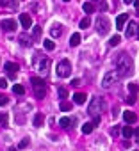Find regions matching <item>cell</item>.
I'll list each match as a JSON object with an SVG mask.
<instances>
[{
  "label": "cell",
  "mask_w": 139,
  "mask_h": 151,
  "mask_svg": "<svg viewBox=\"0 0 139 151\" xmlns=\"http://www.w3.org/2000/svg\"><path fill=\"white\" fill-rule=\"evenodd\" d=\"M116 70L121 77H130L134 73V60L127 53H120L116 59Z\"/></svg>",
  "instance_id": "cell-1"
},
{
  "label": "cell",
  "mask_w": 139,
  "mask_h": 151,
  "mask_svg": "<svg viewBox=\"0 0 139 151\" xmlns=\"http://www.w3.org/2000/svg\"><path fill=\"white\" fill-rule=\"evenodd\" d=\"M105 100L104 98H93L91 100V103H89V107H87V114L89 116H93V117H95V116H100L104 110H105Z\"/></svg>",
  "instance_id": "cell-2"
},
{
  "label": "cell",
  "mask_w": 139,
  "mask_h": 151,
  "mask_svg": "<svg viewBox=\"0 0 139 151\" xmlns=\"http://www.w3.org/2000/svg\"><path fill=\"white\" fill-rule=\"evenodd\" d=\"M120 78H121V75L118 73V70L109 71V73L104 77V80H102V87H104V89H111V87H112V85L118 82Z\"/></svg>",
  "instance_id": "cell-3"
},
{
  "label": "cell",
  "mask_w": 139,
  "mask_h": 151,
  "mask_svg": "<svg viewBox=\"0 0 139 151\" xmlns=\"http://www.w3.org/2000/svg\"><path fill=\"white\" fill-rule=\"evenodd\" d=\"M30 82H32V87H34V94H36V98H38V100H43L45 94H46V87H45L43 78L34 77V78H30Z\"/></svg>",
  "instance_id": "cell-4"
},
{
  "label": "cell",
  "mask_w": 139,
  "mask_h": 151,
  "mask_svg": "<svg viewBox=\"0 0 139 151\" xmlns=\"http://www.w3.org/2000/svg\"><path fill=\"white\" fill-rule=\"evenodd\" d=\"M57 75L61 78H68L70 75H72V62H70L68 59H62L57 64Z\"/></svg>",
  "instance_id": "cell-5"
},
{
  "label": "cell",
  "mask_w": 139,
  "mask_h": 151,
  "mask_svg": "<svg viewBox=\"0 0 139 151\" xmlns=\"http://www.w3.org/2000/svg\"><path fill=\"white\" fill-rule=\"evenodd\" d=\"M109 30H111V21H109L105 16H100V18L96 20V32H98L100 36H105Z\"/></svg>",
  "instance_id": "cell-6"
},
{
  "label": "cell",
  "mask_w": 139,
  "mask_h": 151,
  "mask_svg": "<svg viewBox=\"0 0 139 151\" xmlns=\"http://www.w3.org/2000/svg\"><path fill=\"white\" fill-rule=\"evenodd\" d=\"M48 66H50V60H48V59H43V60H38V62H36L38 71H39V73H43V75L48 73Z\"/></svg>",
  "instance_id": "cell-7"
},
{
  "label": "cell",
  "mask_w": 139,
  "mask_h": 151,
  "mask_svg": "<svg viewBox=\"0 0 139 151\" xmlns=\"http://www.w3.org/2000/svg\"><path fill=\"white\" fill-rule=\"evenodd\" d=\"M20 23H21L23 29H27V30H29V29L32 27V18H30L29 14H21V16H20Z\"/></svg>",
  "instance_id": "cell-8"
},
{
  "label": "cell",
  "mask_w": 139,
  "mask_h": 151,
  "mask_svg": "<svg viewBox=\"0 0 139 151\" xmlns=\"http://www.w3.org/2000/svg\"><path fill=\"white\" fill-rule=\"evenodd\" d=\"M127 20H128V14H120L118 18H116V29H118V30H123Z\"/></svg>",
  "instance_id": "cell-9"
},
{
  "label": "cell",
  "mask_w": 139,
  "mask_h": 151,
  "mask_svg": "<svg viewBox=\"0 0 139 151\" xmlns=\"http://www.w3.org/2000/svg\"><path fill=\"white\" fill-rule=\"evenodd\" d=\"M0 27H2L4 30H7V32H11V30L16 29V21L14 20H4L2 23H0Z\"/></svg>",
  "instance_id": "cell-10"
},
{
  "label": "cell",
  "mask_w": 139,
  "mask_h": 151,
  "mask_svg": "<svg viewBox=\"0 0 139 151\" xmlns=\"http://www.w3.org/2000/svg\"><path fill=\"white\" fill-rule=\"evenodd\" d=\"M123 119L128 123V124H132V123H135L137 121V116L134 114V112H130V110H127V112H123Z\"/></svg>",
  "instance_id": "cell-11"
},
{
  "label": "cell",
  "mask_w": 139,
  "mask_h": 151,
  "mask_svg": "<svg viewBox=\"0 0 139 151\" xmlns=\"http://www.w3.org/2000/svg\"><path fill=\"white\" fill-rule=\"evenodd\" d=\"M20 45H21V46H30V45H32V39H30L27 34H21V36H20Z\"/></svg>",
  "instance_id": "cell-12"
},
{
  "label": "cell",
  "mask_w": 139,
  "mask_h": 151,
  "mask_svg": "<svg viewBox=\"0 0 139 151\" xmlns=\"http://www.w3.org/2000/svg\"><path fill=\"white\" fill-rule=\"evenodd\" d=\"M73 101H75L77 105L86 103V94H84V93H75V94H73Z\"/></svg>",
  "instance_id": "cell-13"
},
{
  "label": "cell",
  "mask_w": 139,
  "mask_h": 151,
  "mask_svg": "<svg viewBox=\"0 0 139 151\" xmlns=\"http://www.w3.org/2000/svg\"><path fill=\"white\" fill-rule=\"evenodd\" d=\"M50 34H52V37H59L61 34H62V27L57 23V25H54L52 29H50Z\"/></svg>",
  "instance_id": "cell-14"
},
{
  "label": "cell",
  "mask_w": 139,
  "mask_h": 151,
  "mask_svg": "<svg viewBox=\"0 0 139 151\" xmlns=\"http://www.w3.org/2000/svg\"><path fill=\"white\" fill-rule=\"evenodd\" d=\"M70 45L72 46H79L80 45V34H72V37H70Z\"/></svg>",
  "instance_id": "cell-15"
},
{
  "label": "cell",
  "mask_w": 139,
  "mask_h": 151,
  "mask_svg": "<svg viewBox=\"0 0 139 151\" xmlns=\"http://www.w3.org/2000/svg\"><path fill=\"white\" fill-rule=\"evenodd\" d=\"M121 133H123V137H125V139H130V137L134 135V128H132V126H123Z\"/></svg>",
  "instance_id": "cell-16"
},
{
  "label": "cell",
  "mask_w": 139,
  "mask_h": 151,
  "mask_svg": "<svg viewBox=\"0 0 139 151\" xmlns=\"http://www.w3.org/2000/svg\"><path fill=\"white\" fill-rule=\"evenodd\" d=\"M13 93H14V94H18V96H23V94H25V87H23V85H20V84H14Z\"/></svg>",
  "instance_id": "cell-17"
},
{
  "label": "cell",
  "mask_w": 139,
  "mask_h": 151,
  "mask_svg": "<svg viewBox=\"0 0 139 151\" xmlns=\"http://www.w3.org/2000/svg\"><path fill=\"white\" fill-rule=\"evenodd\" d=\"M135 23H134V21H130V23H128V27H127V30H125V34H127V37H130V36H134V32H135Z\"/></svg>",
  "instance_id": "cell-18"
},
{
  "label": "cell",
  "mask_w": 139,
  "mask_h": 151,
  "mask_svg": "<svg viewBox=\"0 0 139 151\" xmlns=\"http://www.w3.org/2000/svg\"><path fill=\"white\" fill-rule=\"evenodd\" d=\"M93 128H95V124H93V123H86V124H82V133H91L93 132Z\"/></svg>",
  "instance_id": "cell-19"
},
{
  "label": "cell",
  "mask_w": 139,
  "mask_h": 151,
  "mask_svg": "<svg viewBox=\"0 0 139 151\" xmlns=\"http://www.w3.org/2000/svg\"><path fill=\"white\" fill-rule=\"evenodd\" d=\"M43 45H45V48L48 50V52H52V50L55 48V43H54L52 39H45V41H43Z\"/></svg>",
  "instance_id": "cell-20"
},
{
  "label": "cell",
  "mask_w": 139,
  "mask_h": 151,
  "mask_svg": "<svg viewBox=\"0 0 139 151\" xmlns=\"http://www.w3.org/2000/svg\"><path fill=\"white\" fill-rule=\"evenodd\" d=\"M32 37L38 41L39 37H41V27L39 25H36V27H32Z\"/></svg>",
  "instance_id": "cell-21"
},
{
  "label": "cell",
  "mask_w": 139,
  "mask_h": 151,
  "mask_svg": "<svg viewBox=\"0 0 139 151\" xmlns=\"http://www.w3.org/2000/svg\"><path fill=\"white\" fill-rule=\"evenodd\" d=\"M43 121H45L43 114H39V112H38V114L34 116V126H41V124H43Z\"/></svg>",
  "instance_id": "cell-22"
},
{
  "label": "cell",
  "mask_w": 139,
  "mask_h": 151,
  "mask_svg": "<svg viewBox=\"0 0 139 151\" xmlns=\"http://www.w3.org/2000/svg\"><path fill=\"white\" fill-rule=\"evenodd\" d=\"M59 124H61L62 128H68L70 124H72V119H70V117H61V119H59Z\"/></svg>",
  "instance_id": "cell-23"
},
{
  "label": "cell",
  "mask_w": 139,
  "mask_h": 151,
  "mask_svg": "<svg viewBox=\"0 0 139 151\" xmlns=\"http://www.w3.org/2000/svg\"><path fill=\"white\" fill-rule=\"evenodd\" d=\"M6 70L7 71H18V64H14V62H6Z\"/></svg>",
  "instance_id": "cell-24"
},
{
  "label": "cell",
  "mask_w": 139,
  "mask_h": 151,
  "mask_svg": "<svg viewBox=\"0 0 139 151\" xmlns=\"http://www.w3.org/2000/svg\"><path fill=\"white\" fill-rule=\"evenodd\" d=\"M7 121H9V116L6 112L0 114V126H7Z\"/></svg>",
  "instance_id": "cell-25"
},
{
  "label": "cell",
  "mask_w": 139,
  "mask_h": 151,
  "mask_svg": "<svg viewBox=\"0 0 139 151\" xmlns=\"http://www.w3.org/2000/svg\"><path fill=\"white\" fill-rule=\"evenodd\" d=\"M120 41H121V37H120V36H114V37H111V41H109V46H118V45H120Z\"/></svg>",
  "instance_id": "cell-26"
},
{
  "label": "cell",
  "mask_w": 139,
  "mask_h": 151,
  "mask_svg": "<svg viewBox=\"0 0 139 151\" xmlns=\"http://www.w3.org/2000/svg\"><path fill=\"white\" fill-rule=\"evenodd\" d=\"M61 110L62 112H68V110H72V103H68V101H61Z\"/></svg>",
  "instance_id": "cell-27"
},
{
  "label": "cell",
  "mask_w": 139,
  "mask_h": 151,
  "mask_svg": "<svg viewBox=\"0 0 139 151\" xmlns=\"http://www.w3.org/2000/svg\"><path fill=\"white\" fill-rule=\"evenodd\" d=\"M82 9H84V13H93V11H95V6H93L91 2H86L82 6Z\"/></svg>",
  "instance_id": "cell-28"
},
{
  "label": "cell",
  "mask_w": 139,
  "mask_h": 151,
  "mask_svg": "<svg viewBox=\"0 0 139 151\" xmlns=\"http://www.w3.org/2000/svg\"><path fill=\"white\" fill-rule=\"evenodd\" d=\"M89 25H91V20H89V18H87V16H86V18H82V20H80V29H87V27H89Z\"/></svg>",
  "instance_id": "cell-29"
},
{
  "label": "cell",
  "mask_w": 139,
  "mask_h": 151,
  "mask_svg": "<svg viewBox=\"0 0 139 151\" xmlns=\"http://www.w3.org/2000/svg\"><path fill=\"white\" fill-rule=\"evenodd\" d=\"M57 94H59V98H61V100L68 98V91H66L64 87H59V89H57Z\"/></svg>",
  "instance_id": "cell-30"
},
{
  "label": "cell",
  "mask_w": 139,
  "mask_h": 151,
  "mask_svg": "<svg viewBox=\"0 0 139 151\" xmlns=\"http://www.w3.org/2000/svg\"><path fill=\"white\" fill-rule=\"evenodd\" d=\"M128 91H130L132 94H137V91H139V85H137V84H128Z\"/></svg>",
  "instance_id": "cell-31"
},
{
  "label": "cell",
  "mask_w": 139,
  "mask_h": 151,
  "mask_svg": "<svg viewBox=\"0 0 139 151\" xmlns=\"http://www.w3.org/2000/svg\"><path fill=\"white\" fill-rule=\"evenodd\" d=\"M29 144H30V140H29V139H23V140H20L18 147H20V149H25V147H27Z\"/></svg>",
  "instance_id": "cell-32"
},
{
  "label": "cell",
  "mask_w": 139,
  "mask_h": 151,
  "mask_svg": "<svg viewBox=\"0 0 139 151\" xmlns=\"http://www.w3.org/2000/svg\"><path fill=\"white\" fill-rule=\"evenodd\" d=\"M9 103V98L6 96V94H0V107H4V105H7Z\"/></svg>",
  "instance_id": "cell-33"
},
{
  "label": "cell",
  "mask_w": 139,
  "mask_h": 151,
  "mask_svg": "<svg viewBox=\"0 0 139 151\" xmlns=\"http://www.w3.org/2000/svg\"><path fill=\"white\" fill-rule=\"evenodd\" d=\"M7 6H9L11 9H14V11H16V9H18V0H9Z\"/></svg>",
  "instance_id": "cell-34"
},
{
  "label": "cell",
  "mask_w": 139,
  "mask_h": 151,
  "mask_svg": "<svg viewBox=\"0 0 139 151\" xmlns=\"http://www.w3.org/2000/svg\"><path fill=\"white\" fill-rule=\"evenodd\" d=\"M7 87V80L6 78H0V89H6Z\"/></svg>",
  "instance_id": "cell-35"
},
{
  "label": "cell",
  "mask_w": 139,
  "mask_h": 151,
  "mask_svg": "<svg viewBox=\"0 0 139 151\" xmlns=\"http://www.w3.org/2000/svg\"><path fill=\"white\" fill-rule=\"evenodd\" d=\"M127 103H128V105H134V103H135V94H132L130 98H127Z\"/></svg>",
  "instance_id": "cell-36"
},
{
  "label": "cell",
  "mask_w": 139,
  "mask_h": 151,
  "mask_svg": "<svg viewBox=\"0 0 139 151\" xmlns=\"http://www.w3.org/2000/svg\"><path fill=\"white\" fill-rule=\"evenodd\" d=\"M93 124H95V126L100 124V116H95V119H93Z\"/></svg>",
  "instance_id": "cell-37"
},
{
  "label": "cell",
  "mask_w": 139,
  "mask_h": 151,
  "mask_svg": "<svg viewBox=\"0 0 139 151\" xmlns=\"http://www.w3.org/2000/svg\"><path fill=\"white\" fill-rule=\"evenodd\" d=\"M72 85H80V80H79V78H73V80H72Z\"/></svg>",
  "instance_id": "cell-38"
},
{
  "label": "cell",
  "mask_w": 139,
  "mask_h": 151,
  "mask_svg": "<svg viewBox=\"0 0 139 151\" xmlns=\"http://www.w3.org/2000/svg\"><path fill=\"white\" fill-rule=\"evenodd\" d=\"M123 147H130V140H128V139H127V140L123 142Z\"/></svg>",
  "instance_id": "cell-39"
},
{
  "label": "cell",
  "mask_w": 139,
  "mask_h": 151,
  "mask_svg": "<svg viewBox=\"0 0 139 151\" xmlns=\"http://www.w3.org/2000/svg\"><path fill=\"white\" fill-rule=\"evenodd\" d=\"M134 135H135V137H139V126H137V128H134Z\"/></svg>",
  "instance_id": "cell-40"
},
{
  "label": "cell",
  "mask_w": 139,
  "mask_h": 151,
  "mask_svg": "<svg viewBox=\"0 0 139 151\" xmlns=\"http://www.w3.org/2000/svg\"><path fill=\"white\" fill-rule=\"evenodd\" d=\"M134 6H135V7L139 9V0H134Z\"/></svg>",
  "instance_id": "cell-41"
},
{
  "label": "cell",
  "mask_w": 139,
  "mask_h": 151,
  "mask_svg": "<svg viewBox=\"0 0 139 151\" xmlns=\"http://www.w3.org/2000/svg\"><path fill=\"white\" fill-rule=\"evenodd\" d=\"M123 2H125V4H132V2H134V0H123Z\"/></svg>",
  "instance_id": "cell-42"
},
{
  "label": "cell",
  "mask_w": 139,
  "mask_h": 151,
  "mask_svg": "<svg viewBox=\"0 0 139 151\" xmlns=\"http://www.w3.org/2000/svg\"><path fill=\"white\" fill-rule=\"evenodd\" d=\"M91 2H96V0H91Z\"/></svg>",
  "instance_id": "cell-43"
},
{
  "label": "cell",
  "mask_w": 139,
  "mask_h": 151,
  "mask_svg": "<svg viewBox=\"0 0 139 151\" xmlns=\"http://www.w3.org/2000/svg\"><path fill=\"white\" fill-rule=\"evenodd\" d=\"M64 2H70V0H64Z\"/></svg>",
  "instance_id": "cell-44"
},
{
  "label": "cell",
  "mask_w": 139,
  "mask_h": 151,
  "mask_svg": "<svg viewBox=\"0 0 139 151\" xmlns=\"http://www.w3.org/2000/svg\"><path fill=\"white\" fill-rule=\"evenodd\" d=\"M137 27H139V25H137Z\"/></svg>",
  "instance_id": "cell-45"
}]
</instances>
